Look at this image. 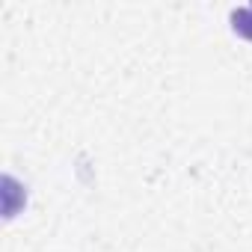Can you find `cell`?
Here are the masks:
<instances>
[{
	"label": "cell",
	"mask_w": 252,
	"mask_h": 252,
	"mask_svg": "<svg viewBox=\"0 0 252 252\" xmlns=\"http://www.w3.org/2000/svg\"><path fill=\"white\" fill-rule=\"evenodd\" d=\"M231 24H234V30H237L243 39H252V6H249V9H237V12L231 15Z\"/></svg>",
	"instance_id": "1"
}]
</instances>
